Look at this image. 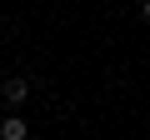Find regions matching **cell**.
Returning <instances> with one entry per match:
<instances>
[{"instance_id": "3957f363", "label": "cell", "mask_w": 150, "mask_h": 140, "mask_svg": "<svg viewBox=\"0 0 150 140\" xmlns=\"http://www.w3.org/2000/svg\"><path fill=\"white\" fill-rule=\"evenodd\" d=\"M140 15H145V20H150V0H140Z\"/></svg>"}, {"instance_id": "7a4b0ae2", "label": "cell", "mask_w": 150, "mask_h": 140, "mask_svg": "<svg viewBox=\"0 0 150 140\" xmlns=\"http://www.w3.org/2000/svg\"><path fill=\"white\" fill-rule=\"evenodd\" d=\"M0 140H30V125L20 115H5V120H0Z\"/></svg>"}, {"instance_id": "6da1fadb", "label": "cell", "mask_w": 150, "mask_h": 140, "mask_svg": "<svg viewBox=\"0 0 150 140\" xmlns=\"http://www.w3.org/2000/svg\"><path fill=\"white\" fill-rule=\"evenodd\" d=\"M0 95H5V105H20V100L30 95V80H25V75H10L5 85H0Z\"/></svg>"}]
</instances>
